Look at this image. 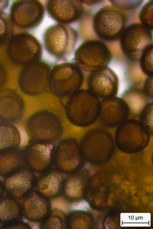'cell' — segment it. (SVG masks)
Segmentation results:
<instances>
[{
  "label": "cell",
  "instance_id": "cell-9",
  "mask_svg": "<svg viewBox=\"0 0 153 229\" xmlns=\"http://www.w3.org/2000/svg\"><path fill=\"white\" fill-rule=\"evenodd\" d=\"M80 93L79 104H70L66 109L69 121L79 127L88 126L98 119L100 111V99L89 90H82Z\"/></svg>",
  "mask_w": 153,
  "mask_h": 229
},
{
  "label": "cell",
  "instance_id": "cell-2",
  "mask_svg": "<svg viewBox=\"0 0 153 229\" xmlns=\"http://www.w3.org/2000/svg\"><path fill=\"white\" fill-rule=\"evenodd\" d=\"M25 129L29 140L52 144L58 140L63 132L62 124L56 116L45 111L30 116Z\"/></svg>",
  "mask_w": 153,
  "mask_h": 229
},
{
  "label": "cell",
  "instance_id": "cell-8",
  "mask_svg": "<svg viewBox=\"0 0 153 229\" xmlns=\"http://www.w3.org/2000/svg\"><path fill=\"white\" fill-rule=\"evenodd\" d=\"M112 58L107 46L98 40L85 41L75 53L76 63L83 69L91 72L107 66Z\"/></svg>",
  "mask_w": 153,
  "mask_h": 229
},
{
  "label": "cell",
  "instance_id": "cell-31",
  "mask_svg": "<svg viewBox=\"0 0 153 229\" xmlns=\"http://www.w3.org/2000/svg\"><path fill=\"white\" fill-rule=\"evenodd\" d=\"M153 102L148 103L141 111L139 120L152 135L153 134Z\"/></svg>",
  "mask_w": 153,
  "mask_h": 229
},
{
  "label": "cell",
  "instance_id": "cell-33",
  "mask_svg": "<svg viewBox=\"0 0 153 229\" xmlns=\"http://www.w3.org/2000/svg\"><path fill=\"white\" fill-rule=\"evenodd\" d=\"M2 229H32L31 225L27 222L22 220L17 221L2 226Z\"/></svg>",
  "mask_w": 153,
  "mask_h": 229
},
{
  "label": "cell",
  "instance_id": "cell-35",
  "mask_svg": "<svg viewBox=\"0 0 153 229\" xmlns=\"http://www.w3.org/2000/svg\"><path fill=\"white\" fill-rule=\"evenodd\" d=\"M7 76L6 69L4 65L0 62V90L6 84Z\"/></svg>",
  "mask_w": 153,
  "mask_h": 229
},
{
  "label": "cell",
  "instance_id": "cell-36",
  "mask_svg": "<svg viewBox=\"0 0 153 229\" xmlns=\"http://www.w3.org/2000/svg\"><path fill=\"white\" fill-rule=\"evenodd\" d=\"M9 2V0H0V11H3L7 7Z\"/></svg>",
  "mask_w": 153,
  "mask_h": 229
},
{
  "label": "cell",
  "instance_id": "cell-5",
  "mask_svg": "<svg viewBox=\"0 0 153 229\" xmlns=\"http://www.w3.org/2000/svg\"><path fill=\"white\" fill-rule=\"evenodd\" d=\"M77 36L76 31L67 24H54L48 27L44 33V46L51 55L58 58H64L74 50Z\"/></svg>",
  "mask_w": 153,
  "mask_h": 229
},
{
  "label": "cell",
  "instance_id": "cell-3",
  "mask_svg": "<svg viewBox=\"0 0 153 229\" xmlns=\"http://www.w3.org/2000/svg\"><path fill=\"white\" fill-rule=\"evenodd\" d=\"M126 15L112 5L100 9L94 15L93 21L94 31L100 38L107 41L119 39L126 27Z\"/></svg>",
  "mask_w": 153,
  "mask_h": 229
},
{
  "label": "cell",
  "instance_id": "cell-13",
  "mask_svg": "<svg viewBox=\"0 0 153 229\" xmlns=\"http://www.w3.org/2000/svg\"><path fill=\"white\" fill-rule=\"evenodd\" d=\"M119 86L117 75L108 66L91 72L88 79V90L102 100L116 96Z\"/></svg>",
  "mask_w": 153,
  "mask_h": 229
},
{
  "label": "cell",
  "instance_id": "cell-11",
  "mask_svg": "<svg viewBox=\"0 0 153 229\" xmlns=\"http://www.w3.org/2000/svg\"><path fill=\"white\" fill-rule=\"evenodd\" d=\"M45 9L39 1H14L10 6L9 15L14 25L28 30L38 26L42 21Z\"/></svg>",
  "mask_w": 153,
  "mask_h": 229
},
{
  "label": "cell",
  "instance_id": "cell-4",
  "mask_svg": "<svg viewBox=\"0 0 153 229\" xmlns=\"http://www.w3.org/2000/svg\"><path fill=\"white\" fill-rule=\"evenodd\" d=\"M150 134L139 120H127L116 131L115 141L118 148L127 153H138L148 145Z\"/></svg>",
  "mask_w": 153,
  "mask_h": 229
},
{
  "label": "cell",
  "instance_id": "cell-30",
  "mask_svg": "<svg viewBox=\"0 0 153 229\" xmlns=\"http://www.w3.org/2000/svg\"><path fill=\"white\" fill-rule=\"evenodd\" d=\"M153 52L152 44L144 51L139 59L141 70L148 76H153Z\"/></svg>",
  "mask_w": 153,
  "mask_h": 229
},
{
  "label": "cell",
  "instance_id": "cell-25",
  "mask_svg": "<svg viewBox=\"0 0 153 229\" xmlns=\"http://www.w3.org/2000/svg\"><path fill=\"white\" fill-rule=\"evenodd\" d=\"M121 98L127 104L130 110L131 109H136L142 110L148 103L151 102L149 101V99H151L144 90L134 87L127 89L123 93Z\"/></svg>",
  "mask_w": 153,
  "mask_h": 229
},
{
  "label": "cell",
  "instance_id": "cell-1",
  "mask_svg": "<svg viewBox=\"0 0 153 229\" xmlns=\"http://www.w3.org/2000/svg\"><path fill=\"white\" fill-rule=\"evenodd\" d=\"M115 142L109 132L102 128L92 129L84 135L79 145L85 160L94 163L105 162L111 157Z\"/></svg>",
  "mask_w": 153,
  "mask_h": 229
},
{
  "label": "cell",
  "instance_id": "cell-28",
  "mask_svg": "<svg viewBox=\"0 0 153 229\" xmlns=\"http://www.w3.org/2000/svg\"><path fill=\"white\" fill-rule=\"evenodd\" d=\"M14 25L9 14L0 11V47L7 44L13 36Z\"/></svg>",
  "mask_w": 153,
  "mask_h": 229
},
{
  "label": "cell",
  "instance_id": "cell-18",
  "mask_svg": "<svg viewBox=\"0 0 153 229\" xmlns=\"http://www.w3.org/2000/svg\"><path fill=\"white\" fill-rule=\"evenodd\" d=\"M88 179V171L83 167L66 175L64 178L61 196L69 203H79L85 196Z\"/></svg>",
  "mask_w": 153,
  "mask_h": 229
},
{
  "label": "cell",
  "instance_id": "cell-29",
  "mask_svg": "<svg viewBox=\"0 0 153 229\" xmlns=\"http://www.w3.org/2000/svg\"><path fill=\"white\" fill-rule=\"evenodd\" d=\"M153 0L147 1L142 7L139 13V18L141 24L153 31Z\"/></svg>",
  "mask_w": 153,
  "mask_h": 229
},
{
  "label": "cell",
  "instance_id": "cell-17",
  "mask_svg": "<svg viewBox=\"0 0 153 229\" xmlns=\"http://www.w3.org/2000/svg\"><path fill=\"white\" fill-rule=\"evenodd\" d=\"M24 109L23 99L16 91L8 88L0 90V121L17 124Z\"/></svg>",
  "mask_w": 153,
  "mask_h": 229
},
{
  "label": "cell",
  "instance_id": "cell-12",
  "mask_svg": "<svg viewBox=\"0 0 153 229\" xmlns=\"http://www.w3.org/2000/svg\"><path fill=\"white\" fill-rule=\"evenodd\" d=\"M50 143L29 140L23 148L26 165L39 174L52 168L54 149Z\"/></svg>",
  "mask_w": 153,
  "mask_h": 229
},
{
  "label": "cell",
  "instance_id": "cell-23",
  "mask_svg": "<svg viewBox=\"0 0 153 229\" xmlns=\"http://www.w3.org/2000/svg\"><path fill=\"white\" fill-rule=\"evenodd\" d=\"M23 217L22 204L17 199L7 194L0 200V224L6 225L22 220Z\"/></svg>",
  "mask_w": 153,
  "mask_h": 229
},
{
  "label": "cell",
  "instance_id": "cell-16",
  "mask_svg": "<svg viewBox=\"0 0 153 229\" xmlns=\"http://www.w3.org/2000/svg\"><path fill=\"white\" fill-rule=\"evenodd\" d=\"M46 7L52 18L65 24L80 19L84 11L83 3L80 0H48Z\"/></svg>",
  "mask_w": 153,
  "mask_h": 229
},
{
  "label": "cell",
  "instance_id": "cell-22",
  "mask_svg": "<svg viewBox=\"0 0 153 229\" xmlns=\"http://www.w3.org/2000/svg\"><path fill=\"white\" fill-rule=\"evenodd\" d=\"M26 165L23 148L19 146L0 152V176L4 178Z\"/></svg>",
  "mask_w": 153,
  "mask_h": 229
},
{
  "label": "cell",
  "instance_id": "cell-20",
  "mask_svg": "<svg viewBox=\"0 0 153 229\" xmlns=\"http://www.w3.org/2000/svg\"><path fill=\"white\" fill-rule=\"evenodd\" d=\"M36 177L33 191L51 200L61 196L64 177L55 168Z\"/></svg>",
  "mask_w": 153,
  "mask_h": 229
},
{
  "label": "cell",
  "instance_id": "cell-6",
  "mask_svg": "<svg viewBox=\"0 0 153 229\" xmlns=\"http://www.w3.org/2000/svg\"><path fill=\"white\" fill-rule=\"evenodd\" d=\"M7 45L8 57L17 65L24 66L38 61L42 55V47L40 42L27 32L14 35Z\"/></svg>",
  "mask_w": 153,
  "mask_h": 229
},
{
  "label": "cell",
  "instance_id": "cell-38",
  "mask_svg": "<svg viewBox=\"0 0 153 229\" xmlns=\"http://www.w3.org/2000/svg\"><path fill=\"white\" fill-rule=\"evenodd\" d=\"M4 191L3 182L0 179V200L3 197Z\"/></svg>",
  "mask_w": 153,
  "mask_h": 229
},
{
  "label": "cell",
  "instance_id": "cell-7",
  "mask_svg": "<svg viewBox=\"0 0 153 229\" xmlns=\"http://www.w3.org/2000/svg\"><path fill=\"white\" fill-rule=\"evenodd\" d=\"M152 31L140 23L126 27L119 39L124 54L131 60H139L144 51L153 44Z\"/></svg>",
  "mask_w": 153,
  "mask_h": 229
},
{
  "label": "cell",
  "instance_id": "cell-27",
  "mask_svg": "<svg viewBox=\"0 0 153 229\" xmlns=\"http://www.w3.org/2000/svg\"><path fill=\"white\" fill-rule=\"evenodd\" d=\"M66 214L61 209L52 208L46 218L39 223L41 229H65Z\"/></svg>",
  "mask_w": 153,
  "mask_h": 229
},
{
  "label": "cell",
  "instance_id": "cell-32",
  "mask_svg": "<svg viewBox=\"0 0 153 229\" xmlns=\"http://www.w3.org/2000/svg\"><path fill=\"white\" fill-rule=\"evenodd\" d=\"M112 5L120 10H130L138 8L143 0L109 1Z\"/></svg>",
  "mask_w": 153,
  "mask_h": 229
},
{
  "label": "cell",
  "instance_id": "cell-34",
  "mask_svg": "<svg viewBox=\"0 0 153 229\" xmlns=\"http://www.w3.org/2000/svg\"><path fill=\"white\" fill-rule=\"evenodd\" d=\"M148 96L153 99V76H148L144 84L143 90Z\"/></svg>",
  "mask_w": 153,
  "mask_h": 229
},
{
  "label": "cell",
  "instance_id": "cell-26",
  "mask_svg": "<svg viewBox=\"0 0 153 229\" xmlns=\"http://www.w3.org/2000/svg\"><path fill=\"white\" fill-rule=\"evenodd\" d=\"M85 210L76 209L66 214V229H87L91 225V219Z\"/></svg>",
  "mask_w": 153,
  "mask_h": 229
},
{
  "label": "cell",
  "instance_id": "cell-24",
  "mask_svg": "<svg viewBox=\"0 0 153 229\" xmlns=\"http://www.w3.org/2000/svg\"><path fill=\"white\" fill-rule=\"evenodd\" d=\"M19 131L14 124L0 121V152L19 146Z\"/></svg>",
  "mask_w": 153,
  "mask_h": 229
},
{
  "label": "cell",
  "instance_id": "cell-14",
  "mask_svg": "<svg viewBox=\"0 0 153 229\" xmlns=\"http://www.w3.org/2000/svg\"><path fill=\"white\" fill-rule=\"evenodd\" d=\"M36 177L27 165L24 166L4 178V191L17 199H23L33 190Z\"/></svg>",
  "mask_w": 153,
  "mask_h": 229
},
{
  "label": "cell",
  "instance_id": "cell-15",
  "mask_svg": "<svg viewBox=\"0 0 153 229\" xmlns=\"http://www.w3.org/2000/svg\"><path fill=\"white\" fill-rule=\"evenodd\" d=\"M130 112L129 108L125 100L116 96L100 101L98 119L104 126L114 128L126 120Z\"/></svg>",
  "mask_w": 153,
  "mask_h": 229
},
{
  "label": "cell",
  "instance_id": "cell-19",
  "mask_svg": "<svg viewBox=\"0 0 153 229\" xmlns=\"http://www.w3.org/2000/svg\"><path fill=\"white\" fill-rule=\"evenodd\" d=\"M23 199V216L31 222L39 223L52 209L51 200L33 190Z\"/></svg>",
  "mask_w": 153,
  "mask_h": 229
},
{
  "label": "cell",
  "instance_id": "cell-37",
  "mask_svg": "<svg viewBox=\"0 0 153 229\" xmlns=\"http://www.w3.org/2000/svg\"><path fill=\"white\" fill-rule=\"evenodd\" d=\"M102 1L100 0H83L82 1V3L88 5H92L100 3Z\"/></svg>",
  "mask_w": 153,
  "mask_h": 229
},
{
  "label": "cell",
  "instance_id": "cell-10",
  "mask_svg": "<svg viewBox=\"0 0 153 229\" xmlns=\"http://www.w3.org/2000/svg\"><path fill=\"white\" fill-rule=\"evenodd\" d=\"M85 160L79 145L73 138L63 139L54 148L53 165L63 174L67 175L82 168Z\"/></svg>",
  "mask_w": 153,
  "mask_h": 229
},
{
  "label": "cell",
  "instance_id": "cell-21",
  "mask_svg": "<svg viewBox=\"0 0 153 229\" xmlns=\"http://www.w3.org/2000/svg\"><path fill=\"white\" fill-rule=\"evenodd\" d=\"M49 65L45 62L36 61L24 66L18 78V84L21 91L33 95L37 93L38 74Z\"/></svg>",
  "mask_w": 153,
  "mask_h": 229
}]
</instances>
